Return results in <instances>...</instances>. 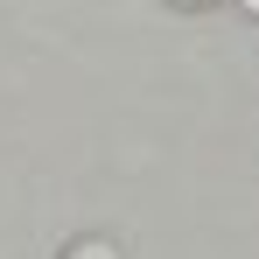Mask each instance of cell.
<instances>
[{
    "instance_id": "3",
    "label": "cell",
    "mask_w": 259,
    "mask_h": 259,
    "mask_svg": "<svg viewBox=\"0 0 259 259\" xmlns=\"http://www.w3.org/2000/svg\"><path fill=\"white\" fill-rule=\"evenodd\" d=\"M175 7H203V0H175Z\"/></svg>"
},
{
    "instance_id": "2",
    "label": "cell",
    "mask_w": 259,
    "mask_h": 259,
    "mask_svg": "<svg viewBox=\"0 0 259 259\" xmlns=\"http://www.w3.org/2000/svg\"><path fill=\"white\" fill-rule=\"evenodd\" d=\"M238 7H245V14H259V0H238Z\"/></svg>"
},
{
    "instance_id": "1",
    "label": "cell",
    "mask_w": 259,
    "mask_h": 259,
    "mask_svg": "<svg viewBox=\"0 0 259 259\" xmlns=\"http://www.w3.org/2000/svg\"><path fill=\"white\" fill-rule=\"evenodd\" d=\"M63 259H126V252H119V238H105V231H91V238H77V245H70Z\"/></svg>"
}]
</instances>
